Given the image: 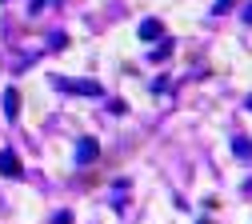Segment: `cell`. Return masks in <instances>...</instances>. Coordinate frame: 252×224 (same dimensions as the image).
<instances>
[{
	"label": "cell",
	"instance_id": "11",
	"mask_svg": "<svg viewBox=\"0 0 252 224\" xmlns=\"http://www.w3.org/2000/svg\"><path fill=\"white\" fill-rule=\"evenodd\" d=\"M244 20H248V24H252V4H248V8H244Z\"/></svg>",
	"mask_w": 252,
	"mask_h": 224
},
{
	"label": "cell",
	"instance_id": "3",
	"mask_svg": "<svg viewBox=\"0 0 252 224\" xmlns=\"http://www.w3.org/2000/svg\"><path fill=\"white\" fill-rule=\"evenodd\" d=\"M0 172H4V176H20V172H24V168H20V156H16L12 148L0 152Z\"/></svg>",
	"mask_w": 252,
	"mask_h": 224
},
{
	"label": "cell",
	"instance_id": "8",
	"mask_svg": "<svg viewBox=\"0 0 252 224\" xmlns=\"http://www.w3.org/2000/svg\"><path fill=\"white\" fill-rule=\"evenodd\" d=\"M232 4H240V0H216V4H212V16H224Z\"/></svg>",
	"mask_w": 252,
	"mask_h": 224
},
{
	"label": "cell",
	"instance_id": "6",
	"mask_svg": "<svg viewBox=\"0 0 252 224\" xmlns=\"http://www.w3.org/2000/svg\"><path fill=\"white\" fill-rule=\"evenodd\" d=\"M232 152H236L240 160H248V156H252V140H244V136H236V140H232Z\"/></svg>",
	"mask_w": 252,
	"mask_h": 224
},
{
	"label": "cell",
	"instance_id": "2",
	"mask_svg": "<svg viewBox=\"0 0 252 224\" xmlns=\"http://www.w3.org/2000/svg\"><path fill=\"white\" fill-rule=\"evenodd\" d=\"M92 160H100V144L92 140V136H84V140H76V164H80V168H88Z\"/></svg>",
	"mask_w": 252,
	"mask_h": 224
},
{
	"label": "cell",
	"instance_id": "10",
	"mask_svg": "<svg viewBox=\"0 0 252 224\" xmlns=\"http://www.w3.org/2000/svg\"><path fill=\"white\" fill-rule=\"evenodd\" d=\"M52 224H72V212H56V216H52Z\"/></svg>",
	"mask_w": 252,
	"mask_h": 224
},
{
	"label": "cell",
	"instance_id": "12",
	"mask_svg": "<svg viewBox=\"0 0 252 224\" xmlns=\"http://www.w3.org/2000/svg\"><path fill=\"white\" fill-rule=\"evenodd\" d=\"M0 4H4V0H0Z\"/></svg>",
	"mask_w": 252,
	"mask_h": 224
},
{
	"label": "cell",
	"instance_id": "7",
	"mask_svg": "<svg viewBox=\"0 0 252 224\" xmlns=\"http://www.w3.org/2000/svg\"><path fill=\"white\" fill-rule=\"evenodd\" d=\"M168 56H172V40H164L160 48H152V60H156V64H160V60H168Z\"/></svg>",
	"mask_w": 252,
	"mask_h": 224
},
{
	"label": "cell",
	"instance_id": "4",
	"mask_svg": "<svg viewBox=\"0 0 252 224\" xmlns=\"http://www.w3.org/2000/svg\"><path fill=\"white\" fill-rule=\"evenodd\" d=\"M136 32H140V40H160V36H164V24H160V20H144Z\"/></svg>",
	"mask_w": 252,
	"mask_h": 224
},
{
	"label": "cell",
	"instance_id": "9",
	"mask_svg": "<svg viewBox=\"0 0 252 224\" xmlns=\"http://www.w3.org/2000/svg\"><path fill=\"white\" fill-rule=\"evenodd\" d=\"M48 44H52V48H64V44H68V36H64V32H52Z\"/></svg>",
	"mask_w": 252,
	"mask_h": 224
},
{
	"label": "cell",
	"instance_id": "1",
	"mask_svg": "<svg viewBox=\"0 0 252 224\" xmlns=\"http://www.w3.org/2000/svg\"><path fill=\"white\" fill-rule=\"evenodd\" d=\"M52 84L60 92H72V96H104L100 80H68V76H52Z\"/></svg>",
	"mask_w": 252,
	"mask_h": 224
},
{
	"label": "cell",
	"instance_id": "5",
	"mask_svg": "<svg viewBox=\"0 0 252 224\" xmlns=\"http://www.w3.org/2000/svg\"><path fill=\"white\" fill-rule=\"evenodd\" d=\"M16 108H20V92H16V88H8V92H4V116H8V120H16Z\"/></svg>",
	"mask_w": 252,
	"mask_h": 224
}]
</instances>
